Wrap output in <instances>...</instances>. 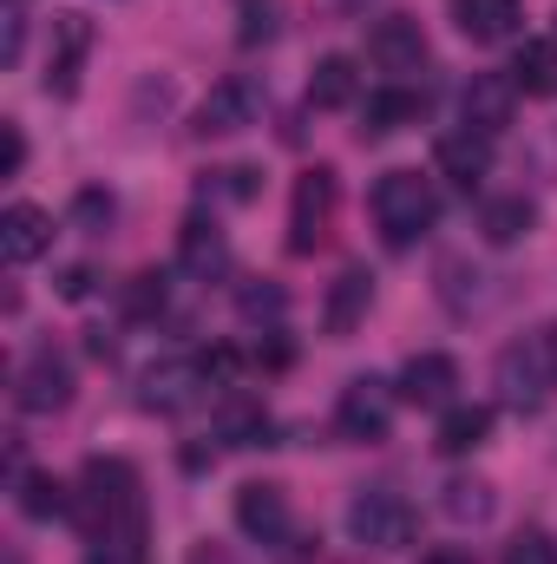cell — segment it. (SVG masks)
Instances as JSON below:
<instances>
[{
	"label": "cell",
	"instance_id": "obj_1",
	"mask_svg": "<svg viewBox=\"0 0 557 564\" xmlns=\"http://www.w3.org/2000/svg\"><path fill=\"white\" fill-rule=\"evenodd\" d=\"M73 512H79L86 539H106V532L139 525V466L132 459H86V479H79Z\"/></svg>",
	"mask_w": 557,
	"mask_h": 564
},
{
	"label": "cell",
	"instance_id": "obj_2",
	"mask_svg": "<svg viewBox=\"0 0 557 564\" xmlns=\"http://www.w3.org/2000/svg\"><path fill=\"white\" fill-rule=\"evenodd\" d=\"M374 224H381V237H387L394 250H414L419 237L439 224V191H433V177H419V171H387V177L374 184Z\"/></svg>",
	"mask_w": 557,
	"mask_h": 564
},
{
	"label": "cell",
	"instance_id": "obj_3",
	"mask_svg": "<svg viewBox=\"0 0 557 564\" xmlns=\"http://www.w3.org/2000/svg\"><path fill=\"white\" fill-rule=\"evenodd\" d=\"M348 532L354 545H374V552H401L414 539V506L394 492V486H368L348 499Z\"/></svg>",
	"mask_w": 557,
	"mask_h": 564
},
{
	"label": "cell",
	"instance_id": "obj_4",
	"mask_svg": "<svg viewBox=\"0 0 557 564\" xmlns=\"http://www.w3.org/2000/svg\"><path fill=\"white\" fill-rule=\"evenodd\" d=\"M394 388L387 381H374V375H361V381H348L341 388V401H335V433L348 440V446H381L387 433H394Z\"/></svg>",
	"mask_w": 557,
	"mask_h": 564
},
{
	"label": "cell",
	"instance_id": "obj_5",
	"mask_svg": "<svg viewBox=\"0 0 557 564\" xmlns=\"http://www.w3.org/2000/svg\"><path fill=\"white\" fill-rule=\"evenodd\" d=\"M335 204H341V177H335L328 164H315V171L295 177V204H288V250H295V257L321 250V237H328V224H335Z\"/></svg>",
	"mask_w": 557,
	"mask_h": 564
},
{
	"label": "cell",
	"instance_id": "obj_6",
	"mask_svg": "<svg viewBox=\"0 0 557 564\" xmlns=\"http://www.w3.org/2000/svg\"><path fill=\"white\" fill-rule=\"evenodd\" d=\"M263 119V86L250 79V73H230V79H217L210 93H204V106H197V139H237V132H250Z\"/></svg>",
	"mask_w": 557,
	"mask_h": 564
},
{
	"label": "cell",
	"instance_id": "obj_7",
	"mask_svg": "<svg viewBox=\"0 0 557 564\" xmlns=\"http://www.w3.org/2000/svg\"><path fill=\"white\" fill-rule=\"evenodd\" d=\"M13 401H20L26 414H59V408H73V361H66L53 341H40V348L13 368Z\"/></svg>",
	"mask_w": 557,
	"mask_h": 564
},
{
	"label": "cell",
	"instance_id": "obj_8",
	"mask_svg": "<svg viewBox=\"0 0 557 564\" xmlns=\"http://www.w3.org/2000/svg\"><path fill=\"white\" fill-rule=\"evenodd\" d=\"M217 375H210V361L204 355H177V361H157V368H144L139 381V408L151 414H184V408H197L204 401V388H210Z\"/></svg>",
	"mask_w": 557,
	"mask_h": 564
},
{
	"label": "cell",
	"instance_id": "obj_9",
	"mask_svg": "<svg viewBox=\"0 0 557 564\" xmlns=\"http://www.w3.org/2000/svg\"><path fill=\"white\" fill-rule=\"evenodd\" d=\"M551 368H545V348L532 341H512L505 355H499V394H505V408H518V414H538L545 408V394H551Z\"/></svg>",
	"mask_w": 557,
	"mask_h": 564
},
{
	"label": "cell",
	"instance_id": "obj_10",
	"mask_svg": "<svg viewBox=\"0 0 557 564\" xmlns=\"http://www.w3.org/2000/svg\"><path fill=\"white\" fill-rule=\"evenodd\" d=\"M86 53H92V20H86V13H59V20H53V53H46V93H53V99H73V93H79Z\"/></svg>",
	"mask_w": 557,
	"mask_h": 564
},
{
	"label": "cell",
	"instance_id": "obj_11",
	"mask_svg": "<svg viewBox=\"0 0 557 564\" xmlns=\"http://www.w3.org/2000/svg\"><path fill=\"white\" fill-rule=\"evenodd\" d=\"M512 112H518V86H512L505 73H479V79L459 93V119H466V132H479V139H499V132L512 126Z\"/></svg>",
	"mask_w": 557,
	"mask_h": 564
},
{
	"label": "cell",
	"instance_id": "obj_12",
	"mask_svg": "<svg viewBox=\"0 0 557 564\" xmlns=\"http://www.w3.org/2000/svg\"><path fill=\"white\" fill-rule=\"evenodd\" d=\"M237 525H243V539H256V545H282V539L295 532V519H288V492L270 486V479L237 486Z\"/></svg>",
	"mask_w": 557,
	"mask_h": 564
},
{
	"label": "cell",
	"instance_id": "obj_13",
	"mask_svg": "<svg viewBox=\"0 0 557 564\" xmlns=\"http://www.w3.org/2000/svg\"><path fill=\"white\" fill-rule=\"evenodd\" d=\"M368 59H374L381 73H419V66H426V33H419V20H407V13L374 20V33H368Z\"/></svg>",
	"mask_w": 557,
	"mask_h": 564
},
{
	"label": "cell",
	"instance_id": "obj_14",
	"mask_svg": "<svg viewBox=\"0 0 557 564\" xmlns=\"http://www.w3.org/2000/svg\"><path fill=\"white\" fill-rule=\"evenodd\" d=\"M368 308H374V270H341V276L328 282V302H321V328L341 341V335H354L361 322H368Z\"/></svg>",
	"mask_w": 557,
	"mask_h": 564
},
{
	"label": "cell",
	"instance_id": "obj_15",
	"mask_svg": "<svg viewBox=\"0 0 557 564\" xmlns=\"http://www.w3.org/2000/svg\"><path fill=\"white\" fill-rule=\"evenodd\" d=\"M452 388H459V361L452 355H414L394 381V394L407 408H452Z\"/></svg>",
	"mask_w": 557,
	"mask_h": 564
},
{
	"label": "cell",
	"instance_id": "obj_16",
	"mask_svg": "<svg viewBox=\"0 0 557 564\" xmlns=\"http://www.w3.org/2000/svg\"><path fill=\"white\" fill-rule=\"evenodd\" d=\"M46 250H53V217L40 204H7V217H0V257L20 270V263H40Z\"/></svg>",
	"mask_w": 557,
	"mask_h": 564
},
{
	"label": "cell",
	"instance_id": "obj_17",
	"mask_svg": "<svg viewBox=\"0 0 557 564\" xmlns=\"http://www.w3.org/2000/svg\"><path fill=\"white\" fill-rule=\"evenodd\" d=\"M177 270L197 276V282L230 270V243H223V230L210 217H184V230H177Z\"/></svg>",
	"mask_w": 557,
	"mask_h": 564
},
{
	"label": "cell",
	"instance_id": "obj_18",
	"mask_svg": "<svg viewBox=\"0 0 557 564\" xmlns=\"http://www.w3.org/2000/svg\"><path fill=\"white\" fill-rule=\"evenodd\" d=\"M433 164H439V177L446 184H459V191H479V177L492 171V139H479V132H446V139L433 144Z\"/></svg>",
	"mask_w": 557,
	"mask_h": 564
},
{
	"label": "cell",
	"instance_id": "obj_19",
	"mask_svg": "<svg viewBox=\"0 0 557 564\" xmlns=\"http://www.w3.org/2000/svg\"><path fill=\"white\" fill-rule=\"evenodd\" d=\"M518 20H525V7H518V0H452V26H459L466 40H479V46L512 40V33H518Z\"/></svg>",
	"mask_w": 557,
	"mask_h": 564
},
{
	"label": "cell",
	"instance_id": "obj_20",
	"mask_svg": "<svg viewBox=\"0 0 557 564\" xmlns=\"http://www.w3.org/2000/svg\"><path fill=\"white\" fill-rule=\"evenodd\" d=\"M419 112H426L419 93H407V86H381V93H368V106H361V139L407 132V126H419Z\"/></svg>",
	"mask_w": 557,
	"mask_h": 564
},
{
	"label": "cell",
	"instance_id": "obj_21",
	"mask_svg": "<svg viewBox=\"0 0 557 564\" xmlns=\"http://www.w3.org/2000/svg\"><path fill=\"white\" fill-rule=\"evenodd\" d=\"M354 93H361V73H354L348 53L315 59V73H308V106L315 112H341V106H354Z\"/></svg>",
	"mask_w": 557,
	"mask_h": 564
},
{
	"label": "cell",
	"instance_id": "obj_22",
	"mask_svg": "<svg viewBox=\"0 0 557 564\" xmlns=\"http://www.w3.org/2000/svg\"><path fill=\"white\" fill-rule=\"evenodd\" d=\"M492 440V408H446L439 414V433H433V446L446 453V459H466V453H479Z\"/></svg>",
	"mask_w": 557,
	"mask_h": 564
},
{
	"label": "cell",
	"instance_id": "obj_23",
	"mask_svg": "<svg viewBox=\"0 0 557 564\" xmlns=\"http://www.w3.org/2000/svg\"><path fill=\"white\" fill-rule=\"evenodd\" d=\"M505 79L525 93V99H551L557 93V40H525L505 66Z\"/></svg>",
	"mask_w": 557,
	"mask_h": 564
},
{
	"label": "cell",
	"instance_id": "obj_24",
	"mask_svg": "<svg viewBox=\"0 0 557 564\" xmlns=\"http://www.w3.org/2000/svg\"><path fill=\"white\" fill-rule=\"evenodd\" d=\"M532 224H538L532 197H485V210H479V237L499 243V250H505V243H525Z\"/></svg>",
	"mask_w": 557,
	"mask_h": 564
},
{
	"label": "cell",
	"instance_id": "obj_25",
	"mask_svg": "<svg viewBox=\"0 0 557 564\" xmlns=\"http://www.w3.org/2000/svg\"><path fill=\"white\" fill-rule=\"evenodd\" d=\"M439 512H446L452 525H485V519L499 512V499H492L485 479H452V486L439 492Z\"/></svg>",
	"mask_w": 557,
	"mask_h": 564
},
{
	"label": "cell",
	"instance_id": "obj_26",
	"mask_svg": "<svg viewBox=\"0 0 557 564\" xmlns=\"http://www.w3.org/2000/svg\"><path fill=\"white\" fill-rule=\"evenodd\" d=\"M270 433H276V421H270L256 401H230V408L217 414V440H223V446H270Z\"/></svg>",
	"mask_w": 557,
	"mask_h": 564
},
{
	"label": "cell",
	"instance_id": "obj_27",
	"mask_svg": "<svg viewBox=\"0 0 557 564\" xmlns=\"http://www.w3.org/2000/svg\"><path fill=\"white\" fill-rule=\"evenodd\" d=\"M13 499H20V512L40 519V525L59 519V512H73V499H66V486H59L53 473H20V492H13Z\"/></svg>",
	"mask_w": 557,
	"mask_h": 564
},
{
	"label": "cell",
	"instance_id": "obj_28",
	"mask_svg": "<svg viewBox=\"0 0 557 564\" xmlns=\"http://www.w3.org/2000/svg\"><path fill=\"white\" fill-rule=\"evenodd\" d=\"M112 217H119V204H112V191H99V184H86V191L73 197V230H86V237H99V230H112Z\"/></svg>",
	"mask_w": 557,
	"mask_h": 564
},
{
	"label": "cell",
	"instance_id": "obj_29",
	"mask_svg": "<svg viewBox=\"0 0 557 564\" xmlns=\"http://www.w3.org/2000/svg\"><path fill=\"white\" fill-rule=\"evenodd\" d=\"M276 0H243V7H237V40H243V46H270V40H276Z\"/></svg>",
	"mask_w": 557,
	"mask_h": 564
},
{
	"label": "cell",
	"instance_id": "obj_30",
	"mask_svg": "<svg viewBox=\"0 0 557 564\" xmlns=\"http://www.w3.org/2000/svg\"><path fill=\"white\" fill-rule=\"evenodd\" d=\"M237 308H243V322H263V315L276 322L282 308H288V295H282L276 282H243L237 289Z\"/></svg>",
	"mask_w": 557,
	"mask_h": 564
},
{
	"label": "cell",
	"instance_id": "obj_31",
	"mask_svg": "<svg viewBox=\"0 0 557 564\" xmlns=\"http://www.w3.org/2000/svg\"><path fill=\"white\" fill-rule=\"evenodd\" d=\"M263 171H250V164H230V171H217V184H204V191H217V197H230V204H250L263 184H256Z\"/></svg>",
	"mask_w": 557,
	"mask_h": 564
},
{
	"label": "cell",
	"instance_id": "obj_32",
	"mask_svg": "<svg viewBox=\"0 0 557 564\" xmlns=\"http://www.w3.org/2000/svg\"><path fill=\"white\" fill-rule=\"evenodd\" d=\"M505 564H557V545L545 532H518V539L505 545Z\"/></svg>",
	"mask_w": 557,
	"mask_h": 564
},
{
	"label": "cell",
	"instance_id": "obj_33",
	"mask_svg": "<svg viewBox=\"0 0 557 564\" xmlns=\"http://www.w3.org/2000/svg\"><path fill=\"white\" fill-rule=\"evenodd\" d=\"M125 308H132V315H151V308H164V276H132V295H125Z\"/></svg>",
	"mask_w": 557,
	"mask_h": 564
},
{
	"label": "cell",
	"instance_id": "obj_34",
	"mask_svg": "<svg viewBox=\"0 0 557 564\" xmlns=\"http://www.w3.org/2000/svg\"><path fill=\"white\" fill-rule=\"evenodd\" d=\"M59 295H66V302H86V295H92V270H86V263L59 270Z\"/></svg>",
	"mask_w": 557,
	"mask_h": 564
},
{
	"label": "cell",
	"instance_id": "obj_35",
	"mask_svg": "<svg viewBox=\"0 0 557 564\" xmlns=\"http://www.w3.org/2000/svg\"><path fill=\"white\" fill-rule=\"evenodd\" d=\"M20 171H26V132L7 126V177H20Z\"/></svg>",
	"mask_w": 557,
	"mask_h": 564
},
{
	"label": "cell",
	"instance_id": "obj_36",
	"mask_svg": "<svg viewBox=\"0 0 557 564\" xmlns=\"http://www.w3.org/2000/svg\"><path fill=\"white\" fill-rule=\"evenodd\" d=\"M20 40H26V20H20V13H7V66L20 59Z\"/></svg>",
	"mask_w": 557,
	"mask_h": 564
},
{
	"label": "cell",
	"instance_id": "obj_37",
	"mask_svg": "<svg viewBox=\"0 0 557 564\" xmlns=\"http://www.w3.org/2000/svg\"><path fill=\"white\" fill-rule=\"evenodd\" d=\"M86 348H92L99 361H112V335H106V328H86Z\"/></svg>",
	"mask_w": 557,
	"mask_h": 564
},
{
	"label": "cell",
	"instance_id": "obj_38",
	"mask_svg": "<svg viewBox=\"0 0 557 564\" xmlns=\"http://www.w3.org/2000/svg\"><path fill=\"white\" fill-rule=\"evenodd\" d=\"M538 348H545V368H551V381H557V322L538 335Z\"/></svg>",
	"mask_w": 557,
	"mask_h": 564
}]
</instances>
